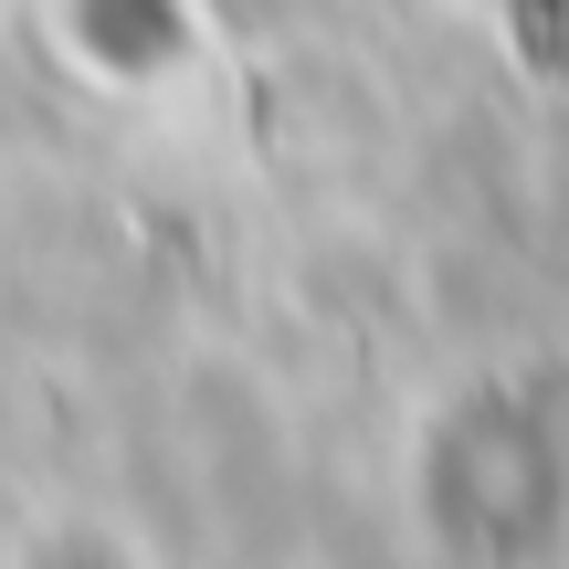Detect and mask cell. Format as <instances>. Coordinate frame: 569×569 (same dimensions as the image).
Returning <instances> with one entry per match:
<instances>
[{
  "label": "cell",
  "instance_id": "6da1fadb",
  "mask_svg": "<svg viewBox=\"0 0 569 569\" xmlns=\"http://www.w3.org/2000/svg\"><path fill=\"white\" fill-rule=\"evenodd\" d=\"M422 517L475 549H538L559 528V475L528 411L465 401L443 432H422Z\"/></svg>",
  "mask_w": 569,
  "mask_h": 569
}]
</instances>
